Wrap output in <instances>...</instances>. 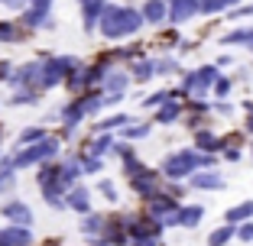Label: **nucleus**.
Instances as JSON below:
<instances>
[{"label": "nucleus", "instance_id": "c85d7f7f", "mask_svg": "<svg viewBox=\"0 0 253 246\" xmlns=\"http://www.w3.org/2000/svg\"><path fill=\"white\" fill-rule=\"evenodd\" d=\"M240 240H247V243L253 240V224H244V227H240Z\"/></svg>", "mask_w": 253, "mask_h": 246}, {"label": "nucleus", "instance_id": "c756f323", "mask_svg": "<svg viewBox=\"0 0 253 246\" xmlns=\"http://www.w3.org/2000/svg\"><path fill=\"white\" fill-rule=\"evenodd\" d=\"M101 191H104L107 198H111V201H114V198H117V194H114V185H111V181H101Z\"/></svg>", "mask_w": 253, "mask_h": 246}, {"label": "nucleus", "instance_id": "423d86ee", "mask_svg": "<svg viewBox=\"0 0 253 246\" xmlns=\"http://www.w3.org/2000/svg\"><path fill=\"white\" fill-rule=\"evenodd\" d=\"M104 7H107V0H82V10H84V30H91V26L101 20Z\"/></svg>", "mask_w": 253, "mask_h": 246}, {"label": "nucleus", "instance_id": "393cba45", "mask_svg": "<svg viewBox=\"0 0 253 246\" xmlns=\"http://www.w3.org/2000/svg\"><path fill=\"white\" fill-rule=\"evenodd\" d=\"M133 71H136V78L143 81V78H149V75H153V65H149V62H140V65H136Z\"/></svg>", "mask_w": 253, "mask_h": 246}, {"label": "nucleus", "instance_id": "dca6fc26", "mask_svg": "<svg viewBox=\"0 0 253 246\" xmlns=\"http://www.w3.org/2000/svg\"><path fill=\"white\" fill-rule=\"evenodd\" d=\"M250 214H253V201H247V204H240V208L227 211V220H231V224H237V220H244V217H250Z\"/></svg>", "mask_w": 253, "mask_h": 246}, {"label": "nucleus", "instance_id": "0eeeda50", "mask_svg": "<svg viewBox=\"0 0 253 246\" xmlns=\"http://www.w3.org/2000/svg\"><path fill=\"white\" fill-rule=\"evenodd\" d=\"M49 3H52V0H33V7L26 10L23 23H26V26H39V23L49 16Z\"/></svg>", "mask_w": 253, "mask_h": 246}, {"label": "nucleus", "instance_id": "a878e982", "mask_svg": "<svg viewBox=\"0 0 253 246\" xmlns=\"http://www.w3.org/2000/svg\"><path fill=\"white\" fill-rule=\"evenodd\" d=\"M0 39H3V42H10V39H16V30L10 26V23H7V26L0 23Z\"/></svg>", "mask_w": 253, "mask_h": 246}, {"label": "nucleus", "instance_id": "473e14b6", "mask_svg": "<svg viewBox=\"0 0 253 246\" xmlns=\"http://www.w3.org/2000/svg\"><path fill=\"white\" fill-rule=\"evenodd\" d=\"M136 246H159L156 240H136Z\"/></svg>", "mask_w": 253, "mask_h": 246}, {"label": "nucleus", "instance_id": "9b49d317", "mask_svg": "<svg viewBox=\"0 0 253 246\" xmlns=\"http://www.w3.org/2000/svg\"><path fill=\"white\" fill-rule=\"evenodd\" d=\"M68 204H72L75 211L88 214V208H91V201H88V188H75V191L68 194Z\"/></svg>", "mask_w": 253, "mask_h": 246}, {"label": "nucleus", "instance_id": "1a4fd4ad", "mask_svg": "<svg viewBox=\"0 0 253 246\" xmlns=\"http://www.w3.org/2000/svg\"><path fill=\"white\" fill-rule=\"evenodd\" d=\"M166 16H169V10H166L163 0H146V7H143V20H149V23H163Z\"/></svg>", "mask_w": 253, "mask_h": 246}, {"label": "nucleus", "instance_id": "7c9ffc66", "mask_svg": "<svg viewBox=\"0 0 253 246\" xmlns=\"http://www.w3.org/2000/svg\"><path fill=\"white\" fill-rule=\"evenodd\" d=\"M143 133H146V127H130L126 130V136H143Z\"/></svg>", "mask_w": 253, "mask_h": 246}, {"label": "nucleus", "instance_id": "4be33fe9", "mask_svg": "<svg viewBox=\"0 0 253 246\" xmlns=\"http://www.w3.org/2000/svg\"><path fill=\"white\" fill-rule=\"evenodd\" d=\"M107 149H111V136H101V140L91 146V152H94V156H101V152H107Z\"/></svg>", "mask_w": 253, "mask_h": 246}, {"label": "nucleus", "instance_id": "6ab92c4d", "mask_svg": "<svg viewBox=\"0 0 253 246\" xmlns=\"http://www.w3.org/2000/svg\"><path fill=\"white\" fill-rule=\"evenodd\" d=\"M124 88H126V78L124 75H111V78H107V91H111V94H120Z\"/></svg>", "mask_w": 253, "mask_h": 246}, {"label": "nucleus", "instance_id": "6e6552de", "mask_svg": "<svg viewBox=\"0 0 253 246\" xmlns=\"http://www.w3.org/2000/svg\"><path fill=\"white\" fill-rule=\"evenodd\" d=\"M0 243L3 246H26L30 243V230L26 227H7V230L0 233Z\"/></svg>", "mask_w": 253, "mask_h": 246}, {"label": "nucleus", "instance_id": "ddd939ff", "mask_svg": "<svg viewBox=\"0 0 253 246\" xmlns=\"http://www.w3.org/2000/svg\"><path fill=\"white\" fill-rule=\"evenodd\" d=\"M192 185H195V188H221L224 181L217 178L214 172H205V175H195V178H192Z\"/></svg>", "mask_w": 253, "mask_h": 246}, {"label": "nucleus", "instance_id": "9d476101", "mask_svg": "<svg viewBox=\"0 0 253 246\" xmlns=\"http://www.w3.org/2000/svg\"><path fill=\"white\" fill-rule=\"evenodd\" d=\"M3 214H7V220H16V224L20 227H26L33 220V214H30V208H26V204H7V208H3Z\"/></svg>", "mask_w": 253, "mask_h": 246}, {"label": "nucleus", "instance_id": "f8f14e48", "mask_svg": "<svg viewBox=\"0 0 253 246\" xmlns=\"http://www.w3.org/2000/svg\"><path fill=\"white\" fill-rule=\"evenodd\" d=\"M33 81L42 84V65H26L20 75H16V84H33Z\"/></svg>", "mask_w": 253, "mask_h": 246}, {"label": "nucleus", "instance_id": "39448f33", "mask_svg": "<svg viewBox=\"0 0 253 246\" xmlns=\"http://www.w3.org/2000/svg\"><path fill=\"white\" fill-rule=\"evenodd\" d=\"M201 10L198 0H172V7H169V20L172 23H185L188 16H195Z\"/></svg>", "mask_w": 253, "mask_h": 246}, {"label": "nucleus", "instance_id": "f257e3e1", "mask_svg": "<svg viewBox=\"0 0 253 246\" xmlns=\"http://www.w3.org/2000/svg\"><path fill=\"white\" fill-rule=\"evenodd\" d=\"M143 23V13H136V10H126V7H104V13H101V20H97V26H101V33H104L107 39H120V36H130V33L140 30Z\"/></svg>", "mask_w": 253, "mask_h": 246}, {"label": "nucleus", "instance_id": "7ed1b4c3", "mask_svg": "<svg viewBox=\"0 0 253 246\" xmlns=\"http://www.w3.org/2000/svg\"><path fill=\"white\" fill-rule=\"evenodd\" d=\"M55 149H59V142H55V140H39V142H33V149L20 152V156H16L13 162H16V165H33V162H42V159L55 156Z\"/></svg>", "mask_w": 253, "mask_h": 246}, {"label": "nucleus", "instance_id": "b1692460", "mask_svg": "<svg viewBox=\"0 0 253 246\" xmlns=\"http://www.w3.org/2000/svg\"><path fill=\"white\" fill-rule=\"evenodd\" d=\"M20 140L23 142H39V140H45V136H42V130H23Z\"/></svg>", "mask_w": 253, "mask_h": 246}, {"label": "nucleus", "instance_id": "a211bd4d", "mask_svg": "<svg viewBox=\"0 0 253 246\" xmlns=\"http://www.w3.org/2000/svg\"><path fill=\"white\" fill-rule=\"evenodd\" d=\"M231 237H234V227H221V230L211 233V246H224Z\"/></svg>", "mask_w": 253, "mask_h": 246}, {"label": "nucleus", "instance_id": "2f4dec72", "mask_svg": "<svg viewBox=\"0 0 253 246\" xmlns=\"http://www.w3.org/2000/svg\"><path fill=\"white\" fill-rule=\"evenodd\" d=\"M0 3H7V7H23L26 0H0Z\"/></svg>", "mask_w": 253, "mask_h": 246}, {"label": "nucleus", "instance_id": "f03ea898", "mask_svg": "<svg viewBox=\"0 0 253 246\" xmlns=\"http://www.w3.org/2000/svg\"><path fill=\"white\" fill-rule=\"evenodd\" d=\"M201 162H208V159L195 156V152H175L172 159H166L163 172L169 175V178H182V175H188V172H192L195 165H201Z\"/></svg>", "mask_w": 253, "mask_h": 246}, {"label": "nucleus", "instance_id": "20e7f679", "mask_svg": "<svg viewBox=\"0 0 253 246\" xmlns=\"http://www.w3.org/2000/svg\"><path fill=\"white\" fill-rule=\"evenodd\" d=\"M68 68H75L72 59H52V62H45V65H42V88H52L55 81H62Z\"/></svg>", "mask_w": 253, "mask_h": 246}, {"label": "nucleus", "instance_id": "cd10ccee", "mask_svg": "<svg viewBox=\"0 0 253 246\" xmlns=\"http://www.w3.org/2000/svg\"><path fill=\"white\" fill-rule=\"evenodd\" d=\"M82 165H84V172H97V169H101V162H97V159H82Z\"/></svg>", "mask_w": 253, "mask_h": 246}, {"label": "nucleus", "instance_id": "4468645a", "mask_svg": "<svg viewBox=\"0 0 253 246\" xmlns=\"http://www.w3.org/2000/svg\"><path fill=\"white\" fill-rule=\"evenodd\" d=\"M13 169H16L13 159H3V162H0V188H7L10 181H13Z\"/></svg>", "mask_w": 253, "mask_h": 246}, {"label": "nucleus", "instance_id": "bb28decb", "mask_svg": "<svg viewBox=\"0 0 253 246\" xmlns=\"http://www.w3.org/2000/svg\"><path fill=\"white\" fill-rule=\"evenodd\" d=\"M120 123H126V117H111V120H104V123H101V130H114V127H120Z\"/></svg>", "mask_w": 253, "mask_h": 246}, {"label": "nucleus", "instance_id": "412c9836", "mask_svg": "<svg viewBox=\"0 0 253 246\" xmlns=\"http://www.w3.org/2000/svg\"><path fill=\"white\" fill-rule=\"evenodd\" d=\"M198 146L201 149H217V140L211 133H198Z\"/></svg>", "mask_w": 253, "mask_h": 246}, {"label": "nucleus", "instance_id": "5701e85b", "mask_svg": "<svg viewBox=\"0 0 253 246\" xmlns=\"http://www.w3.org/2000/svg\"><path fill=\"white\" fill-rule=\"evenodd\" d=\"M101 227H104V217H88L84 230H88V233H101Z\"/></svg>", "mask_w": 253, "mask_h": 246}, {"label": "nucleus", "instance_id": "aec40b11", "mask_svg": "<svg viewBox=\"0 0 253 246\" xmlns=\"http://www.w3.org/2000/svg\"><path fill=\"white\" fill-rule=\"evenodd\" d=\"M175 117H179V107H175V104L169 101V104H166L163 110H159V123H169V120H175Z\"/></svg>", "mask_w": 253, "mask_h": 246}, {"label": "nucleus", "instance_id": "2eb2a0df", "mask_svg": "<svg viewBox=\"0 0 253 246\" xmlns=\"http://www.w3.org/2000/svg\"><path fill=\"white\" fill-rule=\"evenodd\" d=\"M198 220H201V208H185V211L179 214V224H182V227H195Z\"/></svg>", "mask_w": 253, "mask_h": 246}, {"label": "nucleus", "instance_id": "f3484780", "mask_svg": "<svg viewBox=\"0 0 253 246\" xmlns=\"http://www.w3.org/2000/svg\"><path fill=\"white\" fill-rule=\"evenodd\" d=\"M82 117H84V107H82V101H78V104H72L65 113H62V120H65V123H78Z\"/></svg>", "mask_w": 253, "mask_h": 246}]
</instances>
